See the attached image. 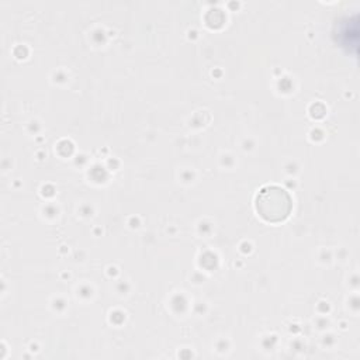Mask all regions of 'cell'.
I'll use <instances>...</instances> for the list:
<instances>
[{
  "mask_svg": "<svg viewBox=\"0 0 360 360\" xmlns=\"http://www.w3.org/2000/svg\"><path fill=\"white\" fill-rule=\"evenodd\" d=\"M335 37L342 48L356 55L359 39V14L354 13L353 15H346L339 20Z\"/></svg>",
  "mask_w": 360,
  "mask_h": 360,
  "instance_id": "cell-2",
  "label": "cell"
},
{
  "mask_svg": "<svg viewBox=\"0 0 360 360\" xmlns=\"http://www.w3.org/2000/svg\"><path fill=\"white\" fill-rule=\"evenodd\" d=\"M256 210L267 221H281L291 210V198L284 188L266 186L257 193Z\"/></svg>",
  "mask_w": 360,
  "mask_h": 360,
  "instance_id": "cell-1",
  "label": "cell"
}]
</instances>
